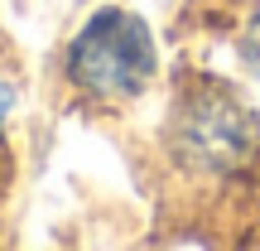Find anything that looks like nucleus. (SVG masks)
Segmentation results:
<instances>
[{"instance_id":"nucleus-1","label":"nucleus","mask_w":260,"mask_h":251,"mask_svg":"<svg viewBox=\"0 0 260 251\" xmlns=\"http://www.w3.org/2000/svg\"><path fill=\"white\" fill-rule=\"evenodd\" d=\"M63 68L77 92L96 97V102H130L154 82L159 48L140 15H130L121 5H102L73 34Z\"/></svg>"},{"instance_id":"nucleus-2","label":"nucleus","mask_w":260,"mask_h":251,"mask_svg":"<svg viewBox=\"0 0 260 251\" xmlns=\"http://www.w3.org/2000/svg\"><path fill=\"white\" fill-rule=\"evenodd\" d=\"M260 130L226 87H193L174 116V155L203 174H236L255 159Z\"/></svg>"},{"instance_id":"nucleus-3","label":"nucleus","mask_w":260,"mask_h":251,"mask_svg":"<svg viewBox=\"0 0 260 251\" xmlns=\"http://www.w3.org/2000/svg\"><path fill=\"white\" fill-rule=\"evenodd\" d=\"M15 97H19V92L5 82V77H0V135H5V121H10V111H15Z\"/></svg>"}]
</instances>
